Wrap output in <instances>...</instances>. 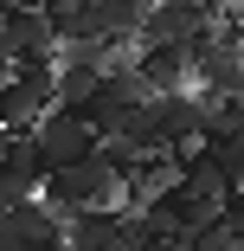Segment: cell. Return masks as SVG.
<instances>
[{
  "instance_id": "obj_1",
  "label": "cell",
  "mask_w": 244,
  "mask_h": 251,
  "mask_svg": "<svg viewBox=\"0 0 244 251\" xmlns=\"http://www.w3.org/2000/svg\"><path fill=\"white\" fill-rule=\"evenodd\" d=\"M45 206H52L58 219H77V213H116L122 206V168L96 148L90 161H77V168H58L52 180H45Z\"/></svg>"
},
{
  "instance_id": "obj_2",
  "label": "cell",
  "mask_w": 244,
  "mask_h": 251,
  "mask_svg": "<svg viewBox=\"0 0 244 251\" xmlns=\"http://www.w3.org/2000/svg\"><path fill=\"white\" fill-rule=\"evenodd\" d=\"M219 32V13L200 7V0H161L141 20V52H193Z\"/></svg>"
},
{
  "instance_id": "obj_3",
  "label": "cell",
  "mask_w": 244,
  "mask_h": 251,
  "mask_svg": "<svg viewBox=\"0 0 244 251\" xmlns=\"http://www.w3.org/2000/svg\"><path fill=\"white\" fill-rule=\"evenodd\" d=\"M32 142H39V155H45V168H52V174H58V168H77V161H90L96 148H103V142H96V129H90L77 110H65V103H58L52 116H45V123H39V135H32ZM52 174H45V180H52Z\"/></svg>"
},
{
  "instance_id": "obj_4",
  "label": "cell",
  "mask_w": 244,
  "mask_h": 251,
  "mask_svg": "<svg viewBox=\"0 0 244 251\" xmlns=\"http://www.w3.org/2000/svg\"><path fill=\"white\" fill-rule=\"evenodd\" d=\"M155 135L167 155H186L193 142H206V97L200 90H180V97H155Z\"/></svg>"
},
{
  "instance_id": "obj_5",
  "label": "cell",
  "mask_w": 244,
  "mask_h": 251,
  "mask_svg": "<svg viewBox=\"0 0 244 251\" xmlns=\"http://www.w3.org/2000/svg\"><path fill=\"white\" fill-rule=\"evenodd\" d=\"M65 245V219L45 200H20L13 213H0V251H52Z\"/></svg>"
},
{
  "instance_id": "obj_6",
  "label": "cell",
  "mask_w": 244,
  "mask_h": 251,
  "mask_svg": "<svg viewBox=\"0 0 244 251\" xmlns=\"http://www.w3.org/2000/svg\"><path fill=\"white\" fill-rule=\"evenodd\" d=\"M52 20H45V7H13L7 26H0V65H20V58H52Z\"/></svg>"
},
{
  "instance_id": "obj_7",
  "label": "cell",
  "mask_w": 244,
  "mask_h": 251,
  "mask_svg": "<svg viewBox=\"0 0 244 251\" xmlns=\"http://www.w3.org/2000/svg\"><path fill=\"white\" fill-rule=\"evenodd\" d=\"M65 251H129V219L116 213H77L65 219Z\"/></svg>"
},
{
  "instance_id": "obj_8",
  "label": "cell",
  "mask_w": 244,
  "mask_h": 251,
  "mask_svg": "<svg viewBox=\"0 0 244 251\" xmlns=\"http://www.w3.org/2000/svg\"><path fill=\"white\" fill-rule=\"evenodd\" d=\"M45 155H39V142L32 135H7V148H0V180H7L13 193H26V200H39L45 193Z\"/></svg>"
},
{
  "instance_id": "obj_9",
  "label": "cell",
  "mask_w": 244,
  "mask_h": 251,
  "mask_svg": "<svg viewBox=\"0 0 244 251\" xmlns=\"http://www.w3.org/2000/svg\"><path fill=\"white\" fill-rule=\"evenodd\" d=\"M135 71L148 84V97H180L193 84V52H141Z\"/></svg>"
},
{
  "instance_id": "obj_10",
  "label": "cell",
  "mask_w": 244,
  "mask_h": 251,
  "mask_svg": "<svg viewBox=\"0 0 244 251\" xmlns=\"http://www.w3.org/2000/svg\"><path fill=\"white\" fill-rule=\"evenodd\" d=\"M180 187L212 213H225V200H231V180H225V168L212 155H180Z\"/></svg>"
},
{
  "instance_id": "obj_11",
  "label": "cell",
  "mask_w": 244,
  "mask_h": 251,
  "mask_svg": "<svg viewBox=\"0 0 244 251\" xmlns=\"http://www.w3.org/2000/svg\"><path fill=\"white\" fill-rule=\"evenodd\" d=\"M244 142V97H206V148Z\"/></svg>"
},
{
  "instance_id": "obj_12",
  "label": "cell",
  "mask_w": 244,
  "mask_h": 251,
  "mask_svg": "<svg viewBox=\"0 0 244 251\" xmlns=\"http://www.w3.org/2000/svg\"><path fill=\"white\" fill-rule=\"evenodd\" d=\"M186 251H244V245L231 238V226H225V219H212L200 238H186Z\"/></svg>"
},
{
  "instance_id": "obj_13",
  "label": "cell",
  "mask_w": 244,
  "mask_h": 251,
  "mask_svg": "<svg viewBox=\"0 0 244 251\" xmlns=\"http://www.w3.org/2000/svg\"><path fill=\"white\" fill-rule=\"evenodd\" d=\"M225 226H231V238L244 245V193H231V200H225Z\"/></svg>"
},
{
  "instance_id": "obj_14",
  "label": "cell",
  "mask_w": 244,
  "mask_h": 251,
  "mask_svg": "<svg viewBox=\"0 0 244 251\" xmlns=\"http://www.w3.org/2000/svg\"><path fill=\"white\" fill-rule=\"evenodd\" d=\"M7 13H13V7H7V0H0V26H7Z\"/></svg>"
},
{
  "instance_id": "obj_15",
  "label": "cell",
  "mask_w": 244,
  "mask_h": 251,
  "mask_svg": "<svg viewBox=\"0 0 244 251\" xmlns=\"http://www.w3.org/2000/svg\"><path fill=\"white\" fill-rule=\"evenodd\" d=\"M161 251H186V245H161Z\"/></svg>"
}]
</instances>
